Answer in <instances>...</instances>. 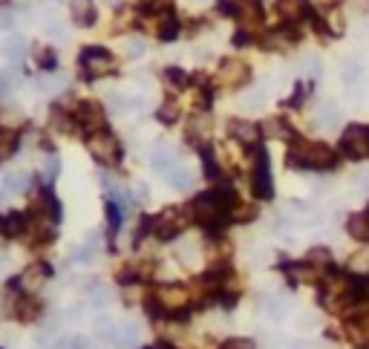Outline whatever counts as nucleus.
Instances as JSON below:
<instances>
[{"mask_svg":"<svg viewBox=\"0 0 369 349\" xmlns=\"http://www.w3.org/2000/svg\"><path fill=\"white\" fill-rule=\"evenodd\" d=\"M69 12H72V20L78 27H90L95 20V3L92 0H69Z\"/></svg>","mask_w":369,"mask_h":349,"instance_id":"13","label":"nucleus"},{"mask_svg":"<svg viewBox=\"0 0 369 349\" xmlns=\"http://www.w3.org/2000/svg\"><path fill=\"white\" fill-rule=\"evenodd\" d=\"M185 225H188V214L182 211V208H165V211L151 222L153 234L159 240H174L176 234L185 231Z\"/></svg>","mask_w":369,"mask_h":349,"instance_id":"5","label":"nucleus"},{"mask_svg":"<svg viewBox=\"0 0 369 349\" xmlns=\"http://www.w3.org/2000/svg\"><path fill=\"white\" fill-rule=\"evenodd\" d=\"M18 84H20L18 69H6V73H0V96H9Z\"/></svg>","mask_w":369,"mask_h":349,"instance_id":"29","label":"nucleus"},{"mask_svg":"<svg viewBox=\"0 0 369 349\" xmlns=\"http://www.w3.org/2000/svg\"><path fill=\"white\" fill-rule=\"evenodd\" d=\"M81 66H84V76L87 78H107V76L116 73V58L107 50H98V46H92V50H84Z\"/></svg>","mask_w":369,"mask_h":349,"instance_id":"6","label":"nucleus"},{"mask_svg":"<svg viewBox=\"0 0 369 349\" xmlns=\"http://www.w3.org/2000/svg\"><path fill=\"white\" fill-rule=\"evenodd\" d=\"M208 133H211V122L205 119V115H196V119L188 124V136L190 138H200V142H205Z\"/></svg>","mask_w":369,"mask_h":349,"instance_id":"24","label":"nucleus"},{"mask_svg":"<svg viewBox=\"0 0 369 349\" xmlns=\"http://www.w3.org/2000/svg\"><path fill=\"white\" fill-rule=\"evenodd\" d=\"M49 35H55V38H61V35H64L58 23H49Z\"/></svg>","mask_w":369,"mask_h":349,"instance_id":"46","label":"nucleus"},{"mask_svg":"<svg viewBox=\"0 0 369 349\" xmlns=\"http://www.w3.org/2000/svg\"><path fill=\"white\" fill-rule=\"evenodd\" d=\"M58 87H61L58 78H38V90H43V92H53V90H58Z\"/></svg>","mask_w":369,"mask_h":349,"instance_id":"43","label":"nucleus"},{"mask_svg":"<svg viewBox=\"0 0 369 349\" xmlns=\"http://www.w3.org/2000/svg\"><path fill=\"white\" fill-rule=\"evenodd\" d=\"M127 55H130V58H139V55H144V43H141L139 38L127 41Z\"/></svg>","mask_w":369,"mask_h":349,"instance_id":"41","label":"nucleus"},{"mask_svg":"<svg viewBox=\"0 0 369 349\" xmlns=\"http://www.w3.org/2000/svg\"><path fill=\"white\" fill-rule=\"evenodd\" d=\"M257 211L251 205H239V208H234V220H251Z\"/></svg>","mask_w":369,"mask_h":349,"instance_id":"42","label":"nucleus"},{"mask_svg":"<svg viewBox=\"0 0 369 349\" xmlns=\"http://www.w3.org/2000/svg\"><path fill=\"white\" fill-rule=\"evenodd\" d=\"M349 234H352L355 240H361V243H369V211L355 214V217L349 220Z\"/></svg>","mask_w":369,"mask_h":349,"instance_id":"21","label":"nucleus"},{"mask_svg":"<svg viewBox=\"0 0 369 349\" xmlns=\"http://www.w3.org/2000/svg\"><path fill=\"white\" fill-rule=\"evenodd\" d=\"M245 81H249V66H245L242 61L231 58V61H225L223 66H219V84L223 87H239Z\"/></svg>","mask_w":369,"mask_h":349,"instance_id":"9","label":"nucleus"},{"mask_svg":"<svg viewBox=\"0 0 369 349\" xmlns=\"http://www.w3.org/2000/svg\"><path fill=\"white\" fill-rule=\"evenodd\" d=\"M228 133L237 138L239 145H249V148H254V145L260 142V127H257L254 122L234 119V122H228Z\"/></svg>","mask_w":369,"mask_h":349,"instance_id":"10","label":"nucleus"},{"mask_svg":"<svg viewBox=\"0 0 369 349\" xmlns=\"http://www.w3.org/2000/svg\"><path fill=\"white\" fill-rule=\"evenodd\" d=\"M165 179L174 185V188H188V185H190V173H188V168H182V165H174V168L165 173Z\"/></svg>","mask_w":369,"mask_h":349,"instance_id":"26","label":"nucleus"},{"mask_svg":"<svg viewBox=\"0 0 369 349\" xmlns=\"http://www.w3.org/2000/svg\"><path fill=\"white\" fill-rule=\"evenodd\" d=\"M193 214L202 225L214 228L219 222H225V217L231 214V197L225 191H208L202 197H196L193 202Z\"/></svg>","mask_w":369,"mask_h":349,"instance_id":"2","label":"nucleus"},{"mask_svg":"<svg viewBox=\"0 0 369 349\" xmlns=\"http://www.w3.org/2000/svg\"><path fill=\"white\" fill-rule=\"evenodd\" d=\"M277 12H280V17L283 20H300V17H306V0H280L277 3Z\"/></svg>","mask_w":369,"mask_h":349,"instance_id":"18","label":"nucleus"},{"mask_svg":"<svg viewBox=\"0 0 369 349\" xmlns=\"http://www.w3.org/2000/svg\"><path fill=\"white\" fill-rule=\"evenodd\" d=\"M84 346H87V343H84L81 338H76V335H69V338H61V341H58V343H55L53 349H84Z\"/></svg>","mask_w":369,"mask_h":349,"instance_id":"37","label":"nucleus"},{"mask_svg":"<svg viewBox=\"0 0 369 349\" xmlns=\"http://www.w3.org/2000/svg\"><path fill=\"white\" fill-rule=\"evenodd\" d=\"M107 3H118V0H107Z\"/></svg>","mask_w":369,"mask_h":349,"instance_id":"48","label":"nucleus"},{"mask_svg":"<svg viewBox=\"0 0 369 349\" xmlns=\"http://www.w3.org/2000/svg\"><path fill=\"white\" fill-rule=\"evenodd\" d=\"M156 300H159V306L165 312L176 315V312H182L190 304V292L185 286H179V283H165V286L156 289Z\"/></svg>","mask_w":369,"mask_h":349,"instance_id":"8","label":"nucleus"},{"mask_svg":"<svg viewBox=\"0 0 369 349\" xmlns=\"http://www.w3.org/2000/svg\"><path fill=\"white\" fill-rule=\"evenodd\" d=\"M355 292H358V283H352L349 277H337V280H329L321 292V304L326 309H343L349 306L355 300Z\"/></svg>","mask_w":369,"mask_h":349,"instance_id":"3","label":"nucleus"},{"mask_svg":"<svg viewBox=\"0 0 369 349\" xmlns=\"http://www.w3.org/2000/svg\"><path fill=\"white\" fill-rule=\"evenodd\" d=\"M159 119H162L165 124H174V122L179 119V107H176L174 101H165L162 110H159Z\"/></svg>","mask_w":369,"mask_h":349,"instance_id":"33","label":"nucleus"},{"mask_svg":"<svg viewBox=\"0 0 369 349\" xmlns=\"http://www.w3.org/2000/svg\"><path fill=\"white\" fill-rule=\"evenodd\" d=\"M110 338H113V343L118 349H136L139 346V323H133V320L121 323V327H116L110 332Z\"/></svg>","mask_w":369,"mask_h":349,"instance_id":"12","label":"nucleus"},{"mask_svg":"<svg viewBox=\"0 0 369 349\" xmlns=\"http://www.w3.org/2000/svg\"><path fill=\"white\" fill-rule=\"evenodd\" d=\"M38 315H41V304H38V300H32V297L18 300V318L20 320H32Z\"/></svg>","mask_w":369,"mask_h":349,"instance_id":"25","label":"nucleus"},{"mask_svg":"<svg viewBox=\"0 0 369 349\" xmlns=\"http://www.w3.org/2000/svg\"><path fill=\"white\" fill-rule=\"evenodd\" d=\"M38 61H41V66H55V55L49 52V50H43V52L38 55Z\"/></svg>","mask_w":369,"mask_h":349,"instance_id":"45","label":"nucleus"},{"mask_svg":"<svg viewBox=\"0 0 369 349\" xmlns=\"http://www.w3.org/2000/svg\"><path fill=\"white\" fill-rule=\"evenodd\" d=\"M76 122L81 124V127H87V130H98L104 124V113H102V107H98L95 101H84V104H78V110H76Z\"/></svg>","mask_w":369,"mask_h":349,"instance_id":"11","label":"nucleus"},{"mask_svg":"<svg viewBox=\"0 0 369 349\" xmlns=\"http://www.w3.org/2000/svg\"><path fill=\"white\" fill-rule=\"evenodd\" d=\"M242 107H245V110H260V107H263V90H251V92H245Z\"/></svg>","mask_w":369,"mask_h":349,"instance_id":"34","label":"nucleus"},{"mask_svg":"<svg viewBox=\"0 0 369 349\" xmlns=\"http://www.w3.org/2000/svg\"><path fill=\"white\" fill-rule=\"evenodd\" d=\"M110 104L116 107V110H125V107H130V101H125V96H121V92H110Z\"/></svg>","mask_w":369,"mask_h":349,"instance_id":"44","label":"nucleus"},{"mask_svg":"<svg viewBox=\"0 0 369 349\" xmlns=\"http://www.w3.org/2000/svg\"><path fill=\"white\" fill-rule=\"evenodd\" d=\"M312 3H314V6H332L335 0H312Z\"/></svg>","mask_w":369,"mask_h":349,"instance_id":"47","label":"nucleus"},{"mask_svg":"<svg viewBox=\"0 0 369 349\" xmlns=\"http://www.w3.org/2000/svg\"><path fill=\"white\" fill-rule=\"evenodd\" d=\"M23 50H27V46H23L20 38H9V41L4 43V55H6L9 61H15V64L23 58Z\"/></svg>","mask_w":369,"mask_h":349,"instance_id":"30","label":"nucleus"},{"mask_svg":"<svg viewBox=\"0 0 369 349\" xmlns=\"http://www.w3.org/2000/svg\"><path fill=\"white\" fill-rule=\"evenodd\" d=\"M15 150H18V136H15L12 130H4V127H0V162H6Z\"/></svg>","mask_w":369,"mask_h":349,"instance_id":"22","label":"nucleus"},{"mask_svg":"<svg viewBox=\"0 0 369 349\" xmlns=\"http://www.w3.org/2000/svg\"><path fill=\"white\" fill-rule=\"evenodd\" d=\"M265 133H268V136H288V127H286L280 119H272V122L265 124Z\"/></svg>","mask_w":369,"mask_h":349,"instance_id":"38","label":"nucleus"},{"mask_svg":"<svg viewBox=\"0 0 369 349\" xmlns=\"http://www.w3.org/2000/svg\"><path fill=\"white\" fill-rule=\"evenodd\" d=\"M27 234H29L32 240H53V228L46 225L43 217H35V220L27 225Z\"/></svg>","mask_w":369,"mask_h":349,"instance_id":"23","label":"nucleus"},{"mask_svg":"<svg viewBox=\"0 0 369 349\" xmlns=\"http://www.w3.org/2000/svg\"><path fill=\"white\" fill-rule=\"evenodd\" d=\"M254 191H257V197H272V176H268V159H265L263 153H260V159H257Z\"/></svg>","mask_w":369,"mask_h":349,"instance_id":"14","label":"nucleus"},{"mask_svg":"<svg viewBox=\"0 0 369 349\" xmlns=\"http://www.w3.org/2000/svg\"><path fill=\"white\" fill-rule=\"evenodd\" d=\"M317 271H321V269H314L309 260L303 266H288V277H291L294 283H314L317 280Z\"/></svg>","mask_w":369,"mask_h":349,"instance_id":"20","label":"nucleus"},{"mask_svg":"<svg viewBox=\"0 0 369 349\" xmlns=\"http://www.w3.org/2000/svg\"><path fill=\"white\" fill-rule=\"evenodd\" d=\"M263 304H265V312L272 318H283L286 315V300H280V297H265Z\"/></svg>","mask_w":369,"mask_h":349,"instance_id":"32","label":"nucleus"},{"mask_svg":"<svg viewBox=\"0 0 369 349\" xmlns=\"http://www.w3.org/2000/svg\"><path fill=\"white\" fill-rule=\"evenodd\" d=\"M41 173H43V179H46V182H53V179L58 176V159H55V156L43 159V168H41Z\"/></svg>","mask_w":369,"mask_h":349,"instance_id":"35","label":"nucleus"},{"mask_svg":"<svg viewBox=\"0 0 369 349\" xmlns=\"http://www.w3.org/2000/svg\"><path fill=\"white\" fill-rule=\"evenodd\" d=\"M237 17L242 23V29H257L260 20H263V12H260V6L254 3V0H245V3L237 9Z\"/></svg>","mask_w":369,"mask_h":349,"instance_id":"16","label":"nucleus"},{"mask_svg":"<svg viewBox=\"0 0 369 349\" xmlns=\"http://www.w3.org/2000/svg\"><path fill=\"white\" fill-rule=\"evenodd\" d=\"M306 260H309L314 269H329V266H332V254H329L326 248H312Z\"/></svg>","mask_w":369,"mask_h":349,"instance_id":"28","label":"nucleus"},{"mask_svg":"<svg viewBox=\"0 0 369 349\" xmlns=\"http://www.w3.org/2000/svg\"><path fill=\"white\" fill-rule=\"evenodd\" d=\"M340 148L352 159H369V127L366 124H352L340 136Z\"/></svg>","mask_w":369,"mask_h":349,"instance_id":"7","label":"nucleus"},{"mask_svg":"<svg viewBox=\"0 0 369 349\" xmlns=\"http://www.w3.org/2000/svg\"><path fill=\"white\" fill-rule=\"evenodd\" d=\"M317 119H321V124L332 127V122H337V110L332 104H323L321 110H317Z\"/></svg>","mask_w":369,"mask_h":349,"instance_id":"36","label":"nucleus"},{"mask_svg":"<svg viewBox=\"0 0 369 349\" xmlns=\"http://www.w3.org/2000/svg\"><path fill=\"white\" fill-rule=\"evenodd\" d=\"M27 231V220H23V214H4L0 217V234L6 237H18Z\"/></svg>","mask_w":369,"mask_h":349,"instance_id":"19","label":"nucleus"},{"mask_svg":"<svg viewBox=\"0 0 369 349\" xmlns=\"http://www.w3.org/2000/svg\"><path fill=\"white\" fill-rule=\"evenodd\" d=\"M151 159H153V168H156L159 173H167L174 165H179L174 148H167L165 142H159V145H156V150H153V156H151Z\"/></svg>","mask_w":369,"mask_h":349,"instance_id":"15","label":"nucleus"},{"mask_svg":"<svg viewBox=\"0 0 369 349\" xmlns=\"http://www.w3.org/2000/svg\"><path fill=\"white\" fill-rule=\"evenodd\" d=\"M4 185H6V191H23V188H27V173H23V171L6 173L4 176Z\"/></svg>","mask_w":369,"mask_h":349,"instance_id":"31","label":"nucleus"},{"mask_svg":"<svg viewBox=\"0 0 369 349\" xmlns=\"http://www.w3.org/2000/svg\"><path fill=\"white\" fill-rule=\"evenodd\" d=\"M46 283V266H29V269H23L20 274V286L27 289V292H35Z\"/></svg>","mask_w":369,"mask_h":349,"instance_id":"17","label":"nucleus"},{"mask_svg":"<svg viewBox=\"0 0 369 349\" xmlns=\"http://www.w3.org/2000/svg\"><path fill=\"white\" fill-rule=\"evenodd\" d=\"M286 162L298 171H329L335 168L337 156L329 145H321V142H294Z\"/></svg>","mask_w":369,"mask_h":349,"instance_id":"1","label":"nucleus"},{"mask_svg":"<svg viewBox=\"0 0 369 349\" xmlns=\"http://www.w3.org/2000/svg\"><path fill=\"white\" fill-rule=\"evenodd\" d=\"M92 159H98L102 165H116L118 156H121V145H118V138L110 133V130H95L90 136V142H87Z\"/></svg>","mask_w":369,"mask_h":349,"instance_id":"4","label":"nucleus"},{"mask_svg":"<svg viewBox=\"0 0 369 349\" xmlns=\"http://www.w3.org/2000/svg\"><path fill=\"white\" fill-rule=\"evenodd\" d=\"M223 349H254V343L249 338H231L223 343Z\"/></svg>","mask_w":369,"mask_h":349,"instance_id":"40","label":"nucleus"},{"mask_svg":"<svg viewBox=\"0 0 369 349\" xmlns=\"http://www.w3.org/2000/svg\"><path fill=\"white\" fill-rule=\"evenodd\" d=\"M165 76H167V81L174 84V87H185V84H188V76L182 73V69H167Z\"/></svg>","mask_w":369,"mask_h":349,"instance_id":"39","label":"nucleus"},{"mask_svg":"<svg viewBox=\"0 0 369 349\" xmlns=\"http://www.w3.org/2000/svg\"><path fill=\"white\" fill-rule=\"evenodd\" d=\"M87 300H90V306L104 309V306L110 304V289H104V286H92L90 294H87Z\"/></svg>","mask_w":369,"mask_h":349,"instance_id":"27","label":"nucleus"}]
</instances>
